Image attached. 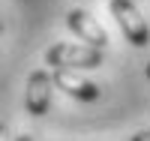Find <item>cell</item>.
Listing matches in <instances>:
<instances>
[{
  "label": "cell",
  "instance_id": "7a4b0ae2",
  "mask_svg": "<svg viewBox=\"0 0 150 141\" xmlns=\"http://www.w3.org/2000/svg\"><path fill=\"white\" fill-rule=\"evenodd\" d=\"M108 9H111V15H114L117 27L123 30V36H126L135 48H144L150 42V27L141 18V9L135 6L132 0H111Z\"/></svg>",
  "mask_w": 150,
  "mask_h": 141
},
{
  "label": "cell",
  "instance_id": "3957f363",
  "mask_svg": "<svg viewBox=\"0 0 150 141\" xmlns=\"http://www.w3.org/2000/svg\"><path fill=\"white\" fill-rule=\"evenodd\" d=\"M66 24H69V30L78 36L84 45L99 48V51L108 48V33H105V27L90 15V12H84V9H72L69 15H66Z\"/></svg>",
  "mask_w": 150,
  "mask_h": 141
},
{
  "label": "cell",
  "instance_id": "5b68a950",
  "mask_svg": "<svg viewBox=\"0 0 150 141\" xmlns=\"http://www.w3.org/2000/svg\"><path fill=\"white\" fill-rule=\"evenodd\" d=\"M51 75H54L57 90L69 93L72 99H81V102H93V99H99V87H96L93 81L81 78L75 69H54Z\"/></svg>",
  "mask_w": 150,
  "mask_h": 141
},
{
  "label": "cell",
  "instance_id": "6da1fadb",
  "mask_svg": "<svg viewBox=\"0 0 150 141\" xmlns=\"http://www.w3.org/2000/svg\"><path fill=\"white\" fill-rule=\"evenodd\" d=\"M45 63L51 69H99L105 63V54L90 45H72V42H54L45 51Z\"/></svg>",
  "mask_w": 150,
  "mask_h": 141
},
{
  "label": "cell",
  "instance_id": "52a82bcc",
  "mask_svg": "<svg viewBox=\"0 0 150 141\" xmlns=\"http://www.w3.org/2000/svg\"><path fill=\"white\" fill-rule=\"evenodd\" d=\"M15 141H33V138H30V135H18Z\"/></svg>",
  "mask_w": 150,
  "mask_h": 141
},
{
  "label": "cell",
  "instance_id": "ba28073f",
  "mask_svg": "<svg viewBox=\"0 0 150 141\" xmlns=\"http://www.w3.org/2000/svg\"><path fill=\"white\" fill-rule=\"evenodd\" d=\"M144 72H147V78H150V63H147V66H144Z\"/></svg>",
  "mask_w": 150,
  "mask_h": 141
},
{
  "label": "cell",
  "instance_id": "8992f818",
  "mask_svg": "<svg viewBox=\"0 0 150 141\" xmlns=\"http://www.w3.org/2000/svg\"><path fill=\"white\" fill-rule=\"evenodd\" d=\"M129 141H150V129H144V132H138V135H132Z\"/></svg>",
  "mask_w": 150,
  "mask_h": 141
},
{
  "label": "cell",
  "instance_id": "277c9868",
  "mask_svg": "<svg viewBox=\"0 0 150 141\" xmlns=\"http://www.w3.org/2000/svg\"><path fill=\"white\" fill-rule=\"evenodd\" d=\"M51 87H54V75H48L45 69H36L27 78V93H24V108L30 117H42L51 105Z\"/></svg>",
  "mask_w": 150,
  "mask_h": 141
}]
</instances>
